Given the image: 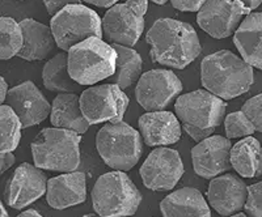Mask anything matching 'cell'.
<instances>
[{
  "mask_svg": "<svg viewBox=\"0 0 262 217\" xmlns=\"http://www.w3.org/2000/svg\"><path fill=\"white\" fill-rule=\"evenodd\" d=\"M149 57L156 64L184 69L202 53L195 29L174 18H159L147 32Z\"/></svg>",
  "mask_w": 262,
  "mask_h": 217,
  "instance_id": "cell-1",
  "label": "cell"
},
{
  "mask_svg": "<svg viewBox=\"0 0 262 217\" xmlns=\"http://www.w3.org/2000/svg\"><path fill=\"white\" fill-rule=\"evenodd\" d=\"M201 83L219 99L233 100L252 88L253 67L232 51H216L203 58L201 63Z\"/></svg>",
  "mask_w": 262,
  "mask_h": 217,
  "instance_id": "cell-2",
  "label": "cell"
},
{
  "mask_svg": "<svg viewBox=\"0 0 262 217\" xmlns=\"http://www.w3.org/2000/svg\"><path fill=\"white\" fill-rule=\"evenodd\" d=\"M226 109L223 100L206 89L180 95L174 104V111L182 127L196 143L212 136L223 122Z\"/></svg>",
  "mask_w": 262,
  "mask_h": 217,
  "instance_id": "cell-3",
  "label": "cell"
},
{
  "mask_svg": "<svg viewBox=\"0 0 262 217\" xmlns=\"http://www.w3.org/2000/svg\"><path fill=\"white\" fill-rule=\"evenodd\" d=\"M81 135L64 128H43L30 144L37 167L72 173L80 165Z\"/></svg>",
  "mask_w": 262,
  "mask_h": 217,
  "instance_id": "cell-4",
  "label": "cell"
},
{
  "mask_svg": "<svg viewBox=\"0 0 262 217\" xmlns=\"http://www.w3.org/2000/svg\"><path fill=\"white\" fill-rule=\"evenodd\" d=\"M92 207L101 217H128L137 213L142 194L125 172L105 173L91 192Z\"/></svg>",
  "mask_w": 262,
  "mask_h": 217,
  "instance_id": "cell-5",
  "label": "cell"
},
{
  "mask_svg": "<svg viewBox=\"0 0 262 217\" xmlns=\"http://www.w3.org/2000/svg\"><path fill=\"white\" fill-rule=\"evenodd\" d=\"M67 54L70 75L80 85H95L116 72L117 51L102 38L91 37Z\"/></svg>",
  "mask_w": 262,
  "mask_h": 217,
  "instance_id": "cell-6",
  "label": "cell"
},
{
  "mask_svg": "<svg viewBox=\"0 0 262 217\" xmlns=\"http://www.w3.org/2000/svg\"><path fill=\"white\" fill-rule=\"evenodd\" d=\"M142 140L140 132L123 120L111 122L98 130L96 148L107 166L119 172H128L142 157Z\"/></svg>",
  "mask_w": 262,
  "mask_h": 217,
  "instance_id": "cell-7",
  "label": "cell"
},
{
  "mask_svg": "<svg viewBox=\"0 0 262 217\" xmlns=\"http://www.w3.org/2000/svg\"><path fill=\"white\" fill-rule=\"evenodd\" d=\"M50 28L57 47L69 53L80 42L97 37L102 38V20L98 13L84 4H71L50 20Z\"/></svg>",
  "mask_w": 262,
  "mask_h": 217,
  "instance_id": "cell-8",
  "label": "cell"
},
{
  "mask_svg": "<svg viewBox=\"0 0 262 217\" xmlns=\"http://www.w3.org/2000/svg\"><path fill=\"white\" fill-rule=\"evenodd\" d=\"M148 0H126L107 9L102 17V32L112 43L135 46L144 30Z\"/></svg>",
  "mask_w": 262,
  "mask_h": 217,
  "instance_id": "cell-9",
  "label": "cell"
},
{
  "mask_svg": "<svg viewBox=\"0 0 262 217\" xmlns=\"http://www.w3.org/2000/svg\"><path fill=\"white\" fill-rule=\"evenodd\" d=\"M128 104L127 94L116 84L93 85L80 94L81 111L91 126L122 122Z\"/></svg>",
  "mask_w": 262,
  "mask_h": 217,
  "instance_id": "cell-10",
  "label": "cell"
},
{
  "mask_svg": "<svg viewBox=\"0 0 262 217\" xmlns=\"http://www.w3.org/2000/svg\"><path fill=\"white\" fill-rule=\"evenodd\" d=\"M181 80L169 69L158 68L144 72L135 88V97L140 106L148 111L164 110L182 92Z\"/></svg>",
  "mask_w": 262,
  "mask_h": 217,
  "instance_id": "cell-11",
  "label": "cell"
},
{
  "mask_svg": "<svg viewBox=\"0 0 262 217\" xmlns=\"http://www.w3.org/2000/svg\"><path fill=\"white\" fill-rule=\"evenodd\" d=\"M252 13L238 0H207L196 13V24L212 38H228L236 33L242 18Z\"/></svg>",
  "mask_w": 262,
  "mask_h": 217,
  "instance_id": "cell-12",
  "label": "cell"
},
{
  "mask_svg": "<svg viewBox=\"0 0 262 217\" xmlns=\"http://www.w3.org/2000/svg\"><path fill=\"white\" fill-rule=\"evenodd\" d=\"M143 184L152 191H169L184 176V162L179 151L167 147L156 148L140 166Z\"/></svg>",
  "mask_w": 262,
  "mask_h": 217,
  "instance_id": "cell-13",
  "label": "cell"
},
{
  "mask_svg": "<svg viewBox=\"0 0 262 217\" xmlns=\"http://www.w3.org/2000/svg\"><path fill=\"white\" fill-rule=\"evenodd\" d=\"M48 177L36 165L24 162L9 177L4 190V199L13 209H23L38 200L48 191Z\"/></svg>",
  "mask_w": 262,
  "mask_h": 217,
  "instance_id": "cell-14",
  "label": "cell"
},
{
  "mask_svg": "<svg viewBox=\"0 0 262 217\" xmlns=\"http://www.w3.org/2000/svg\"><path fill=\"white\" fill-rule=\"evenodd\" d=\"M231 140L221 135H212L200 141L191 149V161L196 176L212 179L231 169Z\"/></svg>",
  "mask_w": 262,
  "mask_h": 217,
  "instance_id": "cell-15",
  "label": "cell"
},
{
  "mask_svg": "<svg viewBox=\"0 0 262 217\" xmlns=\"http://www.w3.org/2000/svg\"><path fill=\"white\" fill-rule=\"evenodd\" d=\"M6 105L17 114L24 128L39 125L51 113V105L33 81H24L11 88Z\"/></svg>",
  "mask_w": 262,
  "mask_h": 217,
  "instance_id": "cell-16",
  "label": "cell"
},
{
  "mask_svg": "<svg viewBox=\"0 0 262 217\" xmlns=\"http://www.w3.org/2000/svg\"><path fill=\"white\" fill-rule=\"evenodd\" d=\"M248 197V186L233 174H223L210 181L207 199L212 208L228 217L244 208Z\"/></svg>",
  "mask_w": 262,
  "mask_h": 217,
  "instance_id": "cell-17",
  "label": "cell"
},
{
  "mask_svg": "<svg viewBox=\"0 0 262 217\" xmlns=\"http://www.w3.org/2000/svg\"><path fill=\"white\" fill-rule=\"evenodd\" d=\"M140 135L148 147L170 146L181 139L179 116L170 111H148L139 118Z\"/></svg>",
  "mask_w": 262,
  "mask_h": 217,
  "instance_id": "cell-18",
  "label": "cell"
},
{
  "mask_svg": "<svg viewBox=\"0 0 262 217\" xmlns=\"http://www.w3.org/2000/svg\"><path fill=\"white\" fill-rule=\"evenodd\" d=\"M86 199V177L83 172L64 173L49 179L46 202L54 209H66Z\"/></svg>",
  "mask_w": 262,
  "mask_h": 217,
  "instance_id": "cell-19",
  "label": "cell"
},
{
  "mask_svg": "<svg viewBox=\"0 0 262 217\" xmlns=\"http://www.w3.org/2000/svg\"><path fill=\"white\" fill-rule=\"evenodd\" d=\"M233 43L245 62L262 71V12L250 13L242 21Z\"/></svg>",
  "mask_w": 262,
  "mask_h": 217,
  "instance_id": "cell-20",
  "label": "cell"
},
{
  "mask_svg": "<svg viewBox=\"0 0 262 217\" xmlns=\"http://www.w3.org/2000/svg\"><path fill=\"white\" fill-rule=\"evenodd\" d=\"M163 217H211L209 204L200 190L182 187L170 192L160 203Z\"/></svg>",
  "mask_w": 262,
  "mask_h": 217,
  "instance_id": "cell-21",
  "label": "cell"
},
{
  "mask_svg": "<svg viewBox=\"0 0 262 217\" xmlns=\"http://www.w3.org/2000/svg\"><path fill=\"white\" fill-rule=\"evenodd\" d=\"M20 25L24 32V46L17 57L28 62L46 59L57 46L51 28L34 18H24Z\"/></svg>",
  "mask_w": 262,
  "mask_h": 217,
  "instance_id": "cell-22",
  "label": "cell"
},
{
  "mask_svg": "<svg viewBox=\"0 0 262 217\" xmlns=\"http://www.w3.org/2000/svg\"><path fill=\"white\" fill-rule=\"evenodd\" d=\"M50 122L54 127L85 134L91 125L81 111L80 95L76 93H59L51 105Z\"/></svg>",
  "mask_w": 262,
  "mask_h": 217,
  "instance_id": "cell-23",
  "label": "cell"
},
{
  "mask_svg": "<svg viewBox=\"0 0 262 217\" xmlns=\"http://www.w3.org/2000/svg\"><path fill=\"white\" fill-rule=\"evenodd\" d=\"M231 166L243 178H257L262 174V146L253 136L238 140L231 149Z\"/></svg>",
  "mask_w": 262,
  "mask_h": 217,
  "instance_id": "cell-24",
  "label": "cell"
},
{
  "mask_svg": "<svg viewBox=\"0 0 262 217\" xmlns=\"http://www.w3.org/2000/svg\"><path fill=\"white\" fill-rule=\"evenodd\" d=\"M42 81L46 89L58 93H75L80 85L70 75L69 54L64 51L46 62L42 69Z\"/></svg>",
  "mask_w": 262,
  "mask_h": 217,
  "instance_id": "cell-25",
  "label": "cell"
},
{
  "mask_svg": "<svg viewBox=\"0 0 262 217\" xmlns=\"http://www.w3.org/2000/svg\"><path fill=\"white\" fill-rule=\"evenodd\" d=\"M114 50L117 51L116 72L112 76L114 84L121 89H127L139 81L143 68V60L140 54L133 47L113 43Z\"/></svg>",
  "mask_w": 262,
  "mask_h": 217,
  "instance_id": "cell-26",
  "label": "cell"
},
{
  "mask_svg": "<svg viewBox=\"0 0 262 217\" xmlns=\"http://www.w3.org/2000/svg\"><path fill=\"white\" fill-rule=\"evenodd\" d=\"M24 46V32L20 22L12 17L0 18V58L8 60L20 54Z\"/></svg>",
  "mask_w": 262,
  "mask_h": 217,
  "instance_id": "cell-27",
  "label": "cell"
},
{
  "mask_svg": "<svg viewBox=\"0 0 262 217\" xmlns=\"http://www.w3.org/2000/svg\"><path fill=\"white\" fill-rule=\"evenodd\" d=\"M0 127H2V152H13L21 140V130L24 128L17 114L8 105L0 107Z\"/></svg>",
  "mask_w": 262,
  "mask_h": 217,
  "instance_id": "cell-28",
  "label": "cell"
},
{
  "mask_svg": "<svg viewBox=\"0 0 262 217\" xmlns=\"http://www.w3.org/2000/svg\"><path fill=\"white\" fill-rule=\"evenodd\" d=\"M224 131L227 137L231 139H243L252 136L256 132V128L252 125L248 116L240 111H233L224 119Z\"/></svg>",
  "mask_w": 262,
  "mask_h": 217,
  "instance_id": "cell-29",
  "label": "cell"
},
{
  "mask_svg": "<svg viewBox=\"0 0 262 217\" xmlns=\"http://www.w3.org/2000/svg\"><path fill=\"white\" fill-rule=\"evenodd\" d=\"M244 209L249 217H262V181L248 186Z\"/></svg>",
  "mask_w": 262,
  "mask_h": 217,
  "instance_id": "cell-30",
  "label": "cell"
},
{
  "mask_svg": "<svg viewBox=\"0 0 262 217\" xmlns=\"http://www.w3.org/2000/svg\"><path fill=\"white\" fill-rule=\"evenodd\" d=\"M242 111L248 116L257 132H262V93L248 100L242 107Z\"/></svg>",
  "mask_w": 262,
  "mask_h": 217,
  "instance_id": "cell-31",
  "label": "cell"
},
{
  "mask_svg": "<svg viewBox=\"0 0 262 217\" xmlns=\"http://www.w3.org/2000/svg\"><path fill=\"white\" fill-rule=\"evenodd\" d=\"M207 0H170V4L180 12H200Z\"/></svg>",
  "mask_w": 262,
  "mask_h": 217,
  "instance_id": "cell-32",
  "label": "cell"
},
{
  "mask_svg": "<svg viewBox=\"0 0 262 217\" xmlns=\"http://www.w3.org/2000/svg\"><path fill=\"white\" fill-rule=\"evenodd\" d=\"M46 7L49 15L53 16L57 15L59 11H62L64 7L71 6V4H81V0H42Z\"/></svg>",
  "mask_w": 262,
  "mask_h": 217,
  "instance_id": "cell-33",
  "label": "cell"
},
{
  "mask_svg": "<svg viewBox=\"0 0 262 217\" xmlns=\"http://www.w3.org/2000/svg\"><path fill=\"white\" fill-rule=\"evenodd\" d=\"M15 161L16 158L12 152H2V161H0L2 162V170H0V173L4 174L7 170L11 169V166L15 164Z\"/></svg>",
  "mask_w": 262,
  "mask_h": 217,
  "instance_id": "cell-34",
  "label": "cell"
},
{
  "mask_svg": "<svg viewBox=\"0 0 262 217\" xmlns=\"http://www.w3.org/2000/svg\"><path fill=\"white\" fill-rule=\"evenodd\" d=\"M86 4H92V6L100 7V8H112L113 6L118 4L119 0H81Z\"/></svg>",
  "mask_w": 262,
  "mask_h": 217,
  "instance_id": "cell-35",
  "label": "cell"
},
{
  "mask_svg": "<svg viewBox=\"0 0 262 217\" xmlns=\"http://www.w3.org/2000/svg\"><path fill=\"white\" fill-rule=\"evenodd\" d=\"M9 89H11V88H8V84H7L6 79L0 78V102H2V105L6 104V100H7V95H8L9 93Z\"/></svg>",
  "mask_w": 262,
  "mask_h": 217,
  "instance_id": "cell-36",
  "label": "cell"
},
{
  "mask_svg": "<svg viewBox=\"0 0 262 217\" xmlns=\"http://www.w3.org/2000/svg\"><path fill=\"white\" fill-rule=\"evenodd\" d=\"M238 2H242L245 7H248V8L252 9V11L258 8L262 4V0H238Z\"/></svg>",
  "mask_w": 262,
  "mask_h": 217,
  "instance_id": "cell-37",
  "label": "cell"
},
{
  "mask_svg": "<svg viewBox=\"0 0 262 217\" xmlns=\"http://www.w3.org/2000/svg\"><path fill=\"white\" fill-rule=\"evenodd\" d=\"M17 217H43L42 214H39L36 209H27V211L21 212Z\"/></svg>",
  "mask_w": 262,
  "mask_h": 217,
  "instance_id": "cell-38",
  "label": "cell"
},
{
  "mask_svg": "<svg viewBox=\"0 0 262 217\" xmlns=\"http://www.w3.org/2000/svg\"><path fill=\"white\" fill-rule=\"evenodd\" d=\"M151 2H154V3L158 4V6H164V4L168 3V0H151Z\"/></svg>",
  "mask_w": 262,
  "mask_h": 217,
  "instance_id": "cell-39",
  "label": "cell"
},
{
  "mask_svg": "<svg viewBox=\"0 0 262 217\" xmlns=\"http://www.w3.org/2000/svg\"><path fill=\"white\" fill-rule=\"evenodd\" d=\"M2 217H8V213H7V209L4 207V204H2Z\"/></svg>",
  "mask_w": 262,
  "mask_h": 217,
  "instance_id": "cell-40",
  "label": "cell"
},
{
  "mask_svg": "<svg viewBox=\"0 0 262 217\" xmlns=\"http://www.w3.org/2000/svg\"><path fill=\"white\" fill-rule=\"evenodd\" d=\"M228 217H249L247 213H236L232 214V216H228Z\"/></svg>",
  "mask_w": 262,
  "mask_h": 217,
  "instance_id": "cell-41",
  "label": "cell"
},
{
  "mask_svg": "<svg viewBox=\"0 0 262 217\" xmlns=\"http://www.w3.org/2000/svg\"><path fill=\"white\" fill-rule=\"evenodd\" d=\"M83 217H101V216H98V214H85V216Z\"/></svg>",
  "mask_w": 262,
  "mask_h": 217,
  "instance_id": "cell-42",
  "label": "cell"
}]
</instances>
